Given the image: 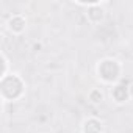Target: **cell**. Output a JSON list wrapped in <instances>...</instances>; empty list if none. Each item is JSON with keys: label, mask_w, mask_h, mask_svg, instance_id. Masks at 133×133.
Masks as SVG:
<instances>
[{"label": "cell", "mask_w": 133, "mask_h": 133, "mask_svg": "<svg viewBox=\"0 0 133 133\" xmlns=\"http://www.w3.org/2000/svg\"><path fill=\"white\" fill-rule=\"evenodd\" d=\"M0 91H2V97L5 100H16L24 92V82L16 74L5 75L2 78V88H0Z\"/></svg>", "instance_id": "6da1fadb"}, {"label": "cell", "mask_w": 133, "mask_h": 133, "mask_svg": "<svg viewBox=\"0 0 133 133\" xmlns=\"http://www.w3.org/2000/svg\"><path fill=\"white\" fill-rule=\"evenodd\" d=\"M99 75L103 82H116L121 74V66L116 59H103L99 64Z\"/></svg>", "instance_id": "7a4b0ae2"}, {"label": "cell", "mask_w": 133, "mask_h": 133, "mask_svg": "<svg viewBox=\"0 0 133 133\" xmlns=\"http://www.w3.org/2000/svg\"><path fill=\"white\" fill-rule=\"evenodd\" d=\"M102 131V124L97 119H88L83 124V133H100Z\"/></svg>", "instance_id": "3957f363"}, {"label": "cell", "mask_w": 133, "mask_h": 133, "mask_svg": "<svg viewBox=\"0 0 133 133\" xmlns=\"http://www.w3.org/2000/svg\"><path fill=\"white\" fill-rule=\"evenodd\" d=\"M113 97L116 99V102H124L127 97H128V89L124 86V85H119V86H116L114 89H113Z\"/></svg>", "instance_id": "277c9868"}, {"label": "cell", "mask_w": 133, "mask_h": 133, "mask_svg": "<svg viewBox=\"0 0 133 133\" xmlns=\"http://www.w3.org/2000/svg\"><path fill=\"white\" fill-rule=\"evenodd\" d=\"M24 27H25V21H24L21 16H14V17L10 19V30L19 33V31L24 30Z\"/></svg>", "instance_id": "5b68a950"}, {"label": "cell", "mask_w": 133, "mask_h": 133, "mask_svg": "<svg viewBox=\"0 0 133 133\" xmlns=\"http://www.w3.org/2000/svg\"><path fill=\"white\" fill-rule=\"evenodd\" d=\"M91 99H92L94 102H99V100H102V92H99V91H94V92L91 94Z\"/></svg>", "instance_id": "8992f818"}]
</instances>
